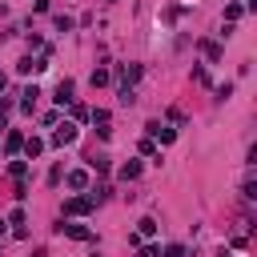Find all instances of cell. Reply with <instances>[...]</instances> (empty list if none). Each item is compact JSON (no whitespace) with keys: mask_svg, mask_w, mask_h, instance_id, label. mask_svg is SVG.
<instances>
[{"mask_svg":"<svg viewBox=\"0 0 257 257\" xmlns=\"http://www.w3.org/2000/svg\"><path fill=\"white\" fill-rule=\"evenodd\" d=\"M64 181H68V189H88V173H84V169H72Z\"/></svg>","mask_w":257,"mask_h":257,"instance_id":"obj_8","label":"cell"},{"mask_svg":"<svg viewBox=\"0 0 257 257\" xmlns=\"http://www.w3.org/2000/svg\"><path fill=\"white\" fill-rule=\"evenodd\" d=\"M4 84H8V76H4V72H0V92H4Z\"/></svg>","mask_w":257,"mask_h":257,"instance_id":"obj_20","label":"cell"},{"mask_svg":"<svg viewBox=\"0 0 257 257\" xmlns=\"http://www.w3.org/2000/svg\"><path fill=\"white\" fill-rule=\"evenodd\" d=\"M56 233H64V237H72V241H92L88 225H76V221H60V225H56Z\"/></svg>","mask_w":257,"mask_h":257,"instance_id":"obj_2","label":"cell"},{"mask_svg":"<svg viewBox=\"0 0 257 257\" xmlns=\"http://www.w3.org/2000/svg\"><path fill=\"white\" fill-rule=\"evenodd\" d=\"M20 149H24V153H28V161H32V157H40V153H44V141H40V137H28Z\"/></svg>","mask_w":257,"mask_h":257,"instance_id":"obj_9","label":"cell"},{"mask_svg":"<svg viewBox=\"0 0 257 257\" xmlns=\"http://www.w3.org/2000/svg\"><path fill=\"white\" fill-rule=\"evenodd\" d=\"M157 229H161V225H157L153 217H145V221H141V229H137V237H157Z\"/></svg>","mask_w":257,"mask_h":257,"instance_id":"obj_12","label":"cell"},{"mask_svg":"<svg viewBox=\"0 0 257 257\" xmlns=\"http://www.w3.org/2000/svg\"><path fill=\"white\" fill-rule=\"evenodd\" d=\"M16 68H20L24 76H32V72H44V68H48V52H44V56H36V60H32V56H24Z\"/></svg>","mask_w":257,"mask_h":257,"instance_id":"obj_3","label":"cell"},{"mask_svg":"<svg viewBox=\"0 0 257 257\" xmlns=\"http://www.w3.org/2000/svg\"><path fill=\"white\" fill-rule=\"evenodd\" d=\"M141 177V161H128V165H120V181H137Z\"/></svg>","mask_w":257,"mask_h":257,"instance_id":"obj_11","label":"cell"},{"mask_svg":"<svg viewBox=\"0 0 257 257\" xmlns=\"http://www.w3.org/2000/svg\"><path fill=\"white\" fill-rule=\"evenodd\" d=\"M92 120L96 124H108V108H92Z\"/></svg>","mask_w":257,"mask_h":257,"instance_id":"obj_17","label":"cell"},{"mask_svg":"<svg viewBox=\"0 0 257 257\" xmlns=\"http://www.w3.org/2000/svg\"><path fill=\"white\" fill-rule=\"evenodd\" d=\"M8 173H12V177H16V181H20V177H24V173H28V165H24V161H12V165H8Z\"/></svg>","mask_w":257,"mask_h":257,"instance_id":"obj_15","label":"cell"},{"mask_svg":"<svg viewBox=\"0 0 257 257\" xmlns=\"http://www.w3.org/2000/svg\"><path fill=\"white\" fill-rule=\"evenodd\" d=\"M149 137H157L161 145H173V137H177V128H165V124H157V120H153V124H149Z\"/></svg>","mask_w":257,"mask_h":257,"instance_id":"obj_5","label":"cell"},{"mask_svg":"<svg viewBox=\"0 0 257 257\" xmlns=\"http://www.w3.org/2000/svg\"><path fill=\"white\" fill-rule=\"evenodd\" d=\"M245 16V4H225V24H237Z\"/></svg>","mask_w":257,"mask_h":257,"instance_id":"obj_10","label":"cell"},{"mask_svg":"<svg viewBox=\"0 0 257 257\" xmlns=\"http://www.w3.org/2000/svg\"><path fill=\"white\" fill-rule=\"evenodd\" d=\"M20 145H24V137H20V133H4V149H8V153H16Z\"/></svg>","mask_w":257,"mask_h":257,"instance_id":"obj_13","label":"cell"},{"mask_svg":"<svg viewBox=\"0 0 257 257\" xmlns=\"http://www.w3.org/2000/svg\"><path fill=\"white\" fill-rule=\"evenodd\" d=\"M88 80H92V88H100V84H108V68H92V76H88Z\"/></svg>","mask_w":257,"mask_h":257,"instance_id":"obj_14","label":"cell"},{"mask_svg":"<svg viewBox=\"0 0 257 257\" xmlns=\"http://www.w3.org/2000/svg\"><path fill=\"white\" fill-rule=\"evenodd\" d=\"M20 96H24V100H20V108H24V112H32V108H36V96H40V88H36V84H28Z\"/></svg>","mask_w":257,"mask_h":257,"instance_id":"obj_7","label":"cell"},{"mask_svg":"<svg viewBox=\"0 0 257 257\" xmlns=\"http://www.w3.org/2000/svg\"><path fill=\"white\" fill-rule=\"evenodd\" d=\"M52 100H56V104L64 108V104L72 100V80H60V84H56V96H52Z\"/></svg>","mask_w":257,"mask_h":257,"instance_id":"obj_6","label":"cell"},{"mask_svg":"<svg viewBox=\"0 0 257 257\" xmlns=\"http://www.w3.org/2000/svg\"><path fill=\"white\" fill-rule=\"evenodd\" d=\"M165 257H185V249L181 245H165Z\"/></svg>","mask_w":257,"mask_h":257,"instance_id":"obj_18","label":"cell"},{"mask_svg":"<svg viewBox=\"0 0 257 257\" xmlns=\"http://www.w3.org/2000/svg\"><path fill=\"white\" fill-rule=\"evenodd\" d=\"M92 205H96V193H88V197H68V201H64V217H84V213H92Z\"/></svg>","mask_w":257,"mask_h":257,"instance_id":"obj_1","label":"cell"},{"mask_svg":"<svg viewBox=\"0 0 257 257\" xmlns=\"http://www.w3.org/2000/svg\"><path fill=\"white\" fill-rule=\"evenodd\" d=\"M205 56H209V60H217V56H221V44H213V40H205Z\"/></svg>","mask_w":257,"mask_h":257,"instance_id":"obj_16","label":"cell"},{"mask_svg":"<svg viewBox=\"0 0 257 257\" xmlns=\"http://www.w3.org/2000/svg\"><path fill=\"white\" fill-rule=\"evenodd\" d=\"M4 233H8V221H4V217H0V237H4Z\"/></svg>","mask_w":257,"mask_h":257,"instance_id":"obj_19","label":"cell"},{"mask_svg":"<svg viewBox=\"0 0 257 257\" xmlns=\"http://www.w3.org/2000/svg\"><path fill=\"white\" fill-rule=\"evenodd\" d=\"M72 141H76V124H68V120H64V124L52 133V145H60V149H64V145H72Z\"/></svg>","mask_w":257,"mask_h":257,"instance_id":"obj_4","label":"cell"}]
</instances>
